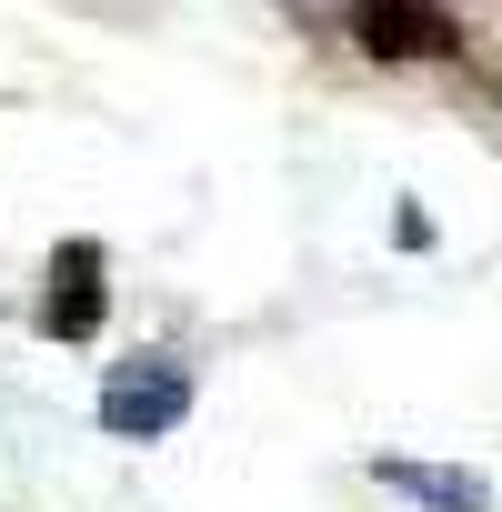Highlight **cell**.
I'll return each mask as SVG.
<instances>
[{"mask_svg":"<svg viewBox=\"0 0 502 512\" xmlns=\"http://www.w3.org/2000/svg\"><path fill=\"white\" fill-rule=\"evenodd\" d=\"M181 412H191V372L161 362V352H151V362H121V372L101 382V422H111L121 442H151V432H171Z\"/></svg>","mask_w":502,"mask_h":512,"instance_id":"obj_1","label":"cell"},{"mask_svg":"<svg viewBox=\"0 0 502 512\" xmlns=\"http://www.w3.org/2000/svg\"><path fill=\"white\" fill-rule=\"evenodd\" d=\"M41 332H51V342H91V332H101V251H91V241H71L61 262H51Z\"/></svg>","mask_w":502,"mask_h":512,"instance_id":"obj_2","label":"cell"},{"mask_svg":"<svg viewBox=\"0 0 502 512\" xmlns=\"http://www.w3.org/2000/svg\"><path fill=\"white\" fill-rule=\"evenodd\" d=\"M362 51H382V61H452L462 31L442 11H362Z\"/></svg>","mask_w":502,"mask_h":512,"instance_id":"obj_3","label":"cell"},{"mask_svg":"<svg viewBox=\"0 0 502 512\" xmlns=\"http://www.w3.org/2000/svg\"><path fill=\"white\" fill-rule=\"evenodd\" d=\"M372 472H382V492H412L422 512H482L492 502L482 472H442V462H372Z\"/></svg>","mask_w":502,"mask_h":512,"instance_id":"obj_4","label":"cell"}]
</instances>
